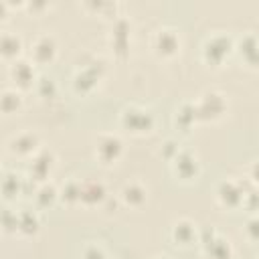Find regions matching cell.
I'll list each match as a JSON object with an SVG mask.
<instances>
[{
    "label": "cell",
    "instance_id": "9c48e42d",
    "mask_svg": "<svg viewBox=\"0 0 259 259\" xmlns=\"http://www.w3.org/2000/svg\"><path fill=\"white\" fill-rule=\"evenodd\" d=\"M8 77L18 91L36 87V81H38L36 71H34V63L30 59H22V57L8 65Z\"/></svg>",
    "mask_w": 259,
    "mask_h": 259
},
{
    "label": "cell",
    "instance_id": "484cf974",
    "mask_svg": "<svg viewBox=\"0 0 259 259\" xmlns=\"http://www.w3.org/2000/svg\"><path fill=\"white\" fill-rule=\"evenodd\" d=\"M85 8H91L95 12H99L101 16H107L111 20H115L119 16V4L117 2H85Z\"/></svg>",
    "mask_w": 259,
    "mask_h": 259
},
{
    "label": "cell",
    "instance_id": "cb8c5ba5",
    "mask_svg": "<svg viewBox=\"0 0 259 259\" xmlns=\"http://www.w3.org/2000/svg\"><path fill=\"white\" fill-rule=\"evenodd\" d=\"M196 119H198V117H196L194 103H182V105L176 109V113H174V125H176L178 130H184V132H186Z\"/></svg>",
    "mask_w": 259,
    "mask_h": 259
},
{
    "label": "cell",
    "instance_id": "e575fe53",
    "mask_svg": "<svg viewBox=\"0 0 259 259\" xmlns=\"http://www.w3.org/2000/svg\"><path fill=\"white\" fill-rule=\"evenodd\" d=\"M154 259H170V257H166V255H158V257H154Z\"/></svg>",
    "mask_w": 259,
    "mask_h": 259
},
{
    "label": "cell",
    "instance_id": "7a4b0ae2",
    "mask_svg": "<svg viewBox=\"0 0 259 259\" xmlns=\"http://www.w3.org/2000/svg\"><path fill=\"white\" fill-rule=\"evenodd\" d=\"M154 123H156L154 113L150 109L142 107V105H136V103L125 105L119 113V125L123 130H127L130 134H134V136L150 134L154 130Z\"/></svg>",
    "mask_w": 259,
    "mask_h": 259
},
{
    "label": "cell",
    "instance_id": "ffe728a7",
    "mask_svg": "<svg viewBox=\"0 0 259 259\" xmlns=\"http://www.w3.org/2000/svg\"><path fill=\"white\" fill-rule=\"evenodd\" d=\"M38 229H40V217L36 210H32V208L18 210V214H16V233L18 235L30 237V235H36Z\"/></svg>",
    "mask_w": 259,
    "mask_h": 259
},
{
    "label": "cell",
    "instance_id": "44dd1931",
    "mask_svg": "<svg viewBox=\"0 0 259 259\" xmlns=\"http://www.w3.org/2000/svg\"><path fill=\"white\" fill-rule=\"evenodd\" d=\"M32 198L36 202L38 208H47V206H53L57 200H59V188L53 184V182H40L36 184L34 192H32Z\"/></svg>",
    "mask_w": 259,
    "mask_h": 259
},
{
    "label": "cell",
    "instance_id": "4dcf8cb0",
    "mask_svg": "<svg viewBox=\"0 0 259 259\" xmlns=\"http://www.w3.org/2000/svg\"><path fill=\"white\" fill-rule=\"evenodd\" d=\"M180 150H182V148H180V144H178L176 140H172V138H168V140H166V142L162 144V150H160V156H164V158H166V160L170 162V160H172V158H174V156H176V154H178Z\"/></svg>",
    "mask_w": 259,
    "mask_h": 259
},
{
    "label": "cell",
    "instance_id": "d6986e66",
    "mask_svg": "<svg viewBox=\"0 0 259 259\" xmlns=\"http://www.w3.org/2000/svg\"><path fill=\"white\" fill-rule=\"evenodd\" d=\"M30 182H32L30 178H24L16 172H4V176H2V194H4V198L8 200L12 196H18V194L26 192Z\"/></svg>",
    "mask_w": 259,
    "mask_h": 259
},
{
    "label": "cell",
    "instance_id": "f1b7e54d",
    "mask_svg": "<svg viewBox=\"0 0 259 259\" xmlns=\"http://www.w3.org/2000/svg\"><path fill=\"white\" fill-rule=\"evenodd\" d=\"M36 91L40 97H53L57 93V85L53 79H47V77H38L36 81Z\"/></svg>",
    "mask_w": 259,
    "mask_h": 259
},
{
    "label": "cell",
    "instance_id": "30bf717a",
    "mask_svg": "<svg viewBox=\"0 0 259 259\" xmlns=\"http://www.w3.org/2000/svg\"><path fill=\"white\" fill-rule=\"evenodd\" d=\"M28 53H30V61L34 65H49V63H53L55 57H57V40H55V36L49 34V32L36 34L30 40Z\"/></svg>",
    "mask_w": 259,
    "mask_h": 259
},
{
    "label": "cell",
    "instance_id": "52a82bcc",
    "mask_svg": "<svg viewBox=\"0 0 259 259\" xmlns=\"http://www.w3.org/2000/svg\"><path fill=\"white\" fill-rule=\"evenodd\" d=\"M130 38H132V22L127 16L119 14L115 20H111V30L107 34V42L119 59H123L130 53Z\"/></svg>",
    "mask_w": 259,
    "mask_h": 259
},
{
    "label": "cell",
    "instance_id": "5bb4252c",
    "mask_svg": "<svg viewBox=\"0 0 259 259\" xmlns=\"http://www.w3.org/2000/svg\"><path fill=\"white\" fill-rule=\"evenodd\" d=\"M107 188L101 180H81V200L79 204L83 206H103L107 200Z\"/></svg>",
    "mask_w": 259,
    "mask_h": 259
},
{
    "label": "cell",
    "instance_id": "3957f363",
    "mask_svg": "<svg viewBox=\"0 0 259 259\" xmlns=\"http://www.w3.org/2000/svg\"><path fill=\"white\" fill-rule=\"evenodd\" d=\"M235 51V38L227 32H212L204 38L202 42V49H200V55H202V61L217 67L221 65L231 53Z\"/></svg>",
    "mask_w": 259,
    "mask_h": 259
},
{
    "label": "cell",
    "instance_id": "8fae6325",
    "mask_svg": "<svg viewBox=\"0 0 259 259\" xmlns=\"http://www.w3.org/2000/svg\"><path fill=\"white\" fill-rule=\"evenodd\" d=\"M170 168H172V174L178 178V180H196L198 174H200V162L198 158L190 152V150H180L172 160H170Z\"/></svg>",
    "mask_w": 259,
    "mask_h": 259
},
{
    "label": "cell",
    "instance_id": "ba28073f",
    "mask_svg": "<svg viewBox=\"0 0 259 259\" xmlns=\"http://www.w3.org/2000/svg\"><path fill=\"white\" fill-rule=\"evenodd\" d=\"M6 150L16 156V158H32L34 154H38L42 148H40V140L38 136L32 132V130H24V132H18L14 134L8 144H6Z\"/></svg>",
    "mask_w": 259,
    "mask_h": 259
},
{
    "label": "cell",
    "instance_id": "ac0fdd59",
    "mask_svg": "<svg viewBox=\"0 0 259 259\" xmlns=\"http://www.w3.org/2000/svg\"><path fill=\"white\" fill-rule=\"evenodd\" d=\"M22 49H24V45H22L20 34L10 32V30H4V32H2V36H0V53H2V57H4L6 61L12 63V61L20 59Z\"/></svg>",
    "mask_w": 259,
    "mask_h": 259
},
{
    "label": "cell",
    "instance_id": "7402d4cb",
    "mask_svg": "<svg viewBox=\"0 0 259 259\" xmlns=\"http://www.w3.org/2000/svg\"><path fill=\"white\" fill-rule=\"evenodd\" d=\"M202 251L208 259H233V247L221 235H217L206 247H202Z\"/></svg>",
    "mask_w": 259,
    "mask_h": 259
},
{
    "label": "cell",
    "instance_id": "d590c367",
    "mask_svg": "<svg viewBox=\"0 0 259 259\" xmlns=\"http://www.w3.org/2000/svg\"><path fill=\"white\" fill-rule=\"evenodd\" d=\"M257 259H259V257H257Z\"/></svg>",
    "mask_w": 259,
    "mask_h": 259
},
{
    "label": "cell",
    "instance_id": "836d02e7",
    "mask_svg": "<svg viewBox=\"0 0 259 259\" xmlns=\"http://www.w3.org/2000/svg\"><path fill=\"white\" fill-rule=\"evenodd\" d=\"M24 8H26V10H30L32 14H38V12L47 10V8H49V4H47V2H24Z\"/></svg>",
    "mask_w": 259,
    "mask_h": 259
},
{
    "label": "cell",
    "instance_id": "83f0119b",
    "mask_svg": "<svg viewBox=\"0 0 259 259\" xmlns=\"http://www.w3.org/2000/svg\"><path fill=\"white\" fill-rule=\"evenodd\" d=\"M81 259H109L105 249L101 245H95V243H89L83 247L81 251Z\"/></svg>",
    "mask_w": 259,
    "mask_h": 259
},
{
    "label": "cell",
    "instance_id": "9a60e30c",
    "mask_svg": "<svg viewBox=\"0 0 259 259\" xmlns=\"http://www.w3.org/2000/svg\"><path fill=\"white\" fill-rule=\"evenodd\" d=\"M170 239L174 245L188 247L192 243H198V229L190 219H178L170 227Z\"/></svg>",
    "mask_w": 259,
    "mask_h": 259
},
{
    "label": "cell",
    "instance_id": "f546056e",
    "mask_svg": "<svg viewBox=\"0 0 259 259\" xmlns=\"http://www.w3.org/2000/svg\"><path fill=\"white\" fill-rule=\"evenodd\" d=\"M245 235L249 241L253 243H259V214H253L247 219L245 223Z\"/></svg>",
    "mask_w": 259,
    "mask_h": 259
},
{
    "label": "cell",
    "instance_id": "e0dca14e",
    "mask_svg": "<svg viewBox=\"0 0 259 259\" xmlns=\"http://www.w3.org/2000/svg\"><path fill=\"white\" fill-rule=\"evenodd\" d=\"M235 49L241 53L243 61L249 67H259V36L253 32H243L237 40H235Z\"/></svg>",
    "mask_w": 259,
    "mask_h": 259
},
{
    "label": "cell",
    "instance_id": "1f68e13d",
    "mask_svg": "<svg viewBox=\"0 0 259 259\" xmlns=\"http://www.w3.org/2000/svg\"><path fill=\"white\" fill-rule=\"evenodd\" d=\"M16 214H18V210H4V214H2V227H4V231L6 233H16Z\"/></svg>",
    "mask_w": 259,
    "mask_h": 259
},
{
    "label": "cell",
    "instance_id": "4fadbf2b",
    "mask_svg": "<svg viewBox=\"0 0 259 259\" xmlns=\"http://www.w3.org/2000/svg\"><path fill=\"white\" fill-rule=\"evenodd\" d=\"M55 168V154L51 150H40L38 154H34L30 160H28V178L36 184L40 182H47L51 172Z\"/></svg>",
    "mask_w": 259,
    "mask_h": 259
},
{
    "label": "cell",
    "instance_id": "277c9868",
    "mask_svg": "<svg viewBox=\"0 0 259 259\" xmlns=\"http://www.w3.org/2000/svg\"><path fill=\"white\" fill-rule=\"evenodd\" d=\"M227 97L221 91H204L198 95V99L194 101V109H196V117L202 121H212L219 119L227 113Z\"/></svg>",
    "mask_w": 259,
    "mask_h": 259
},
{
    "label": "cell",
    "instance_id": "5b68a950",
    "mask_svg": "<svg viewBox=\"0 0 259 259\" xmlns=\"http://www.w3.org/2000/svg\"><path fill=\"white\" fill-rule=\"evenodd\" d=\"M93 156L99 164L111 166L117 164L123 156V142L117 134H99L93 142Z\"/></svg>",
    "mask_w": 259,
    "mask_h": 259
},
{
    "label": "cell",
    "instance_id": "d6a6232c",
    "mask_svg": "<svg viewBox=\"0 0 259 259\" xmlns=\"http://www.w3.org/2000/svg\"><path fill=\"white\" fill-rule=\"evenodd\" d=\"M247 180H249L251 186L259 188V158L249 164V168H247Z\"/></svg>",
    "mask_w": 259,
    "mask_h": 259
},
{
    "label": "cell",
    "instance_id": "d4e9b609",
    "mask_svg": "<svg viewBox=\"0 0 259 259\" xmlns=\"http://www.w3.org/2000/svg\"><path fill=\"white\" fill-rule=\"evenodd\" d=\"M59 200H63L67 204H79V200H81V180H77V178L67 180L59 188Z\"/></svg>",
    "mask_w": 259,
    "mask_h": 259
},
{
    "label": "cell",
    "instance_id": "4316f807",
    "mask_svg": "<svg viewBox=\"0 0 259 259\" xmlns=\"http://www.w3.org/2000/svg\"><path fill=\"white\" fill-rule=\"evenodd\" d=\"M243 208H247L249 212H259V188L249 186L243 198Z\"/></svg>",
    "mask_w": 259,
    "mask_h": 259
},
{
    "label": "cell",
    "instance_id": "7c38bea8",
    "mask_svg": "<svg viewBox=\"0 0 259 259\" xmlns=\"http://www.w3.org/2000/svg\"><path fill=\"white\" fill-rule=\"evenodd\" d=\"M101 75H103L101 63H87V65H83V67H79L75 71V75H73V89L77 93L85 95V93L95 89V85L99 83Z\"/></svg>",
    "mask_w": 259,
    "mask_h": 259
},
{
    "label": "cell",
    "instance_id": "8992f818",
    "mask_svg": "<svg viewBox=\"0 0 259 259\" xmlns=\"http://www.w3.org/2000/svg\"><path fill=\"white\" fill-rule=\"evenodd\" d=\"M249 186H245L237 178H225V180H221L217 184V190H214L217 202L223 208H231V210L239 208V206H243V198H245V192H247Z\"/></svg>",
    "mask_w": 259,
    "mask_h": 259
},
{
    "label": "cell",
    "instance_id": "603a6c76",
    "mask_svg": "<svg viewBox=\"0 0 259 259\" xmlns=\"http://www.w3.org/2000/svg\"><path fill=\"white\" fill-rule=\"evenodd\" d=\"M0 107L4 113H16L22 107V91L16 87H6L0 95Z\"/></svg>",
    "mask_w": 259,
    "mask_h": 259
},
{
    "label": "cell",
    "instance_id": "6da1fadb",
    "mask_svg": "<svg viewBox=\"0 0 259 259\" xmlns=\"http://www.w3.org/2000/svg\"><path fill=\"white\" fill-rule=\"evenodd\" d=\"M150 47L152 51L162 57V59H172L180 53V47H182V34L176 26L172 24H162L158 26L152 36H150Z\"/></svg>",
    "mask_w": 259,
    "mask_h": 259
},
{
    "label": "cell",
    "instance_id": "2e32d148",
    "mask_svg": "<svg viewBox=\"0 0 259 259\" xmlns=\"http://www.w3.org/2000/svg\"><path fill=\"white\" fill-rule=\"evenodd\" d=\"M148 200V188L140 180H130L119 190V202L130 208H140Z\"/></svg>",
    "mask_w": 259,
    "mask_h": 259
}]
</instances>
